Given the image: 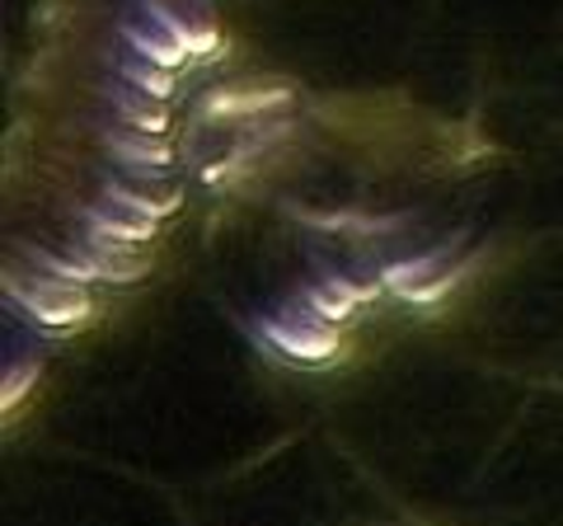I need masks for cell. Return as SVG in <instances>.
Instances as JSON below:
<instances>
[{"instance_id": "1", "label": "cell", "mask_w": 563, "mask_h": 526, "mask_svg": "<svg viewBox=\"0 0 563 526\" xmlns=\"http://www.w3.org/2000/svg\"><path fill=\"white\" fill-rule=\"evenodd\" d=\"M24 306L38 315L43 325H80L90 315V296L80 283L70 287H43V292H24Z\"/></svg>"}, {"instance_id": "2", "label": "cell", "mask_w": 563, "mask_h": 526, "mask_svg": "<svg viewBox=\"0 0 563 526\" xmlns=\"http://www.w3.org/2000/svg\"><path fill=\"white\" fill-rule=\"evenodd\" d=\"M268 335H273V343L282 348V353L296 358V362H324V358H333V348H339L333 329H324V335H301V329H277V325H268Z\"/></svg>"}, {"instance_id": "3", "label": "cell", "mask_w": 563, "mask_h": 526, "mask_svg": "<svg viewBox=\"0 0 563 526\" xmlns=\"http://www.w3.org/2000/svg\"><path fill=\"white\" fill-rule=\"evenodd\" d=\"M366 296H376V287H347V283H329L320 296H314V315H329V320H343V315L366 302Z\"/></svg>"}, {"instance_id": "4", "label": "cell", "mask_w": 563, "mask_h": 526, "mask_svg": "<svg viewBox=\"0 0 563 526\" xmlns=\"http://www.w3.org/2000/svg\"><path fill=\"white\" fill-rule=\"evenodd\" d=\"M99 235H109V240H151L155 235V221H99Z\"/></svg>"}, {"instance_id": "5", "label": "cell", "mask_w": 563, "mask_h": 526, "mask_svg": "<svg viewBox=\"0 0 563 526\" xmlns=\"http://www.w3.org/2000/svg\"><path fill=\"white\" fill-rule=\"evenodd\" d=\"M136 85H146L151 95H169L174 90V80H165V72H141V76H132Z\"/></svg>"}]
</instances>
